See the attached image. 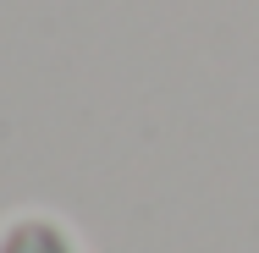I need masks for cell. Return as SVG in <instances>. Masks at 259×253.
Instances as JSON below:
<instances>
[{
  "mask_svg": "<svg viewBox=\"0 0 259 253\" xmlns=\"http://www.w3.org/2000/svg\"><path fill=\"white\" fill-rule=\"evenodd\" d=\"M0 253H72V242L50 220H17L0 231Z\"/></svg>",
  "mask_w": 259,
  "mask_h": 253,
  "instance_id": "obj_1",
  "label": "cell"
}]
</instances>
